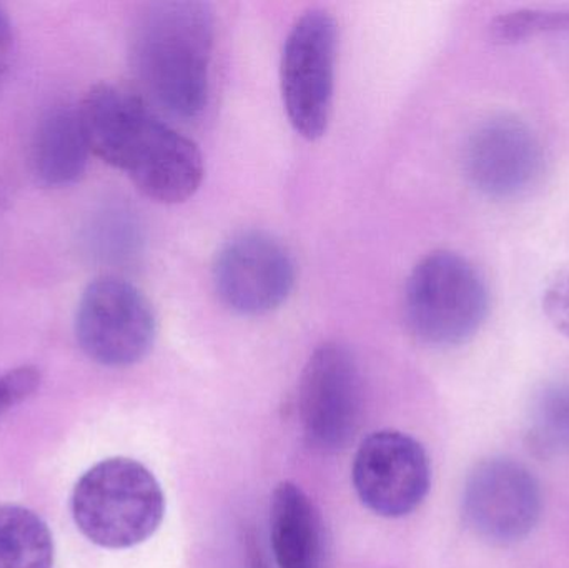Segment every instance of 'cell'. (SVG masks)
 I'll return each instance as SVG.
<instances>
[{
    "label": "cell",
    "mask_w": 569,
    "mask_h": 568,
    "mask_svg": "<svg viewBox=\"0 0 569 568\" xmlns=\"http://www.w3.org/2000/svg\"><path fill=\"white\" fill-rule=\"evenodd\" d=\"M79 116L90 152L127 173L143 196L180 203L199 190L206 173L199 147L136 93L99 83L83 97Z\"/></svg>",
    "instance_id": "6da1fadb"
},
{
    "label": "cell",
    "mask_w": 569,
    "mask_h": 568,
    "mask_svg": "<svg viewBox=\"0 0 569 568\" xmlns=\"http://www.w3.org/2000/svg\"><path fill=\"white\" fill-rule=\"evenodd\" d=\"M213 46L216 19L209 3H152L133 37V62L150 99L180 119L199 117L209 102Z\"/></svg>",
    "instance_id": "7a4b0ae2"
},
{
    "label": "cell",
    "mask_w": 569,
    "mask_h": 568,
    "mask_svg": "<svg viewBox=\"0 0 569 568\" xmlns=\"http://www.w3.org/2000/svg\"><path fill=\"white\" fill-rule=\"evenodd\" d=\"M166 516V496L137 460L113 457L87 470L72 492L80 532L103 549H130L153 536Z\"/></svg>",
    "instance_id": "3957f363"
},
{
    "label": "cell",
    "mask_w": 569,
    "mask_h": 568,
    "mask_svg": "<svg viewBox=\"0 0 569 568\" xmlns=\"http://www.w3.org/2000/svg\"><path fill=\"white\" fill-rule=\"evenodd\" d=\"M488 310L487 282L460 253H428L408 277L405 317L411 333L427 346L468 342L483 326Z\"/></svg>",
    "instance_id": "277c9868"
},
{
    "label": "cell",
    "mask_w": 569,
    "mask_h": 568,
    "mask_svg": "<svg viewBox=\"0 0 569 568\" xmlns=\"http://www.w3.org/2000/svg\"><path fill=\"white\" fill-rule=\"evenodd\" d=\"M338 29L323 9L305 12L284 40L280 82L288 120L298 136L317 140L333 109Z\"/></svg>",
    "instance_id": "5b68a950"
},
{
    "label": "cell",
    "mask_w": 569,
    "mask_h": 568,
    "mask_svg": "<svg viewBox=\"0 0 569 568\" xmlns=\"http://www.w3.org/2000/svg\"><path fill=\"white\" fill-rule=\"evenodd\" d=\"M157 336L152 303L133 283L103 277L83 290L76 312L80 349L103 367H130L146 359Z\"/></svg>",
    "instance_id": "8992f818"
},
{
    "label": "cell",
    "mask_w": 569,
    "mask_h": 568,
    "mask_svg": "<svg viewBox=\"0 0 569 568\" xmlns=\"http://www.w3.org/2000/svg\"><path fill=\"white\" fill-rule=\"evenodd\" d=\"M298 412L307 442L320 452L343 450L363 416V382L351 350L321 343L305 363L298 383Z\"/></svg>",
    "instance_id": "52a82bcc"
},
{
    "label": "cell",
    "mask_w": 569,
    "mask_h": 568,
    "mask_svg": "<svg viewBox=\"0 0 569 568\" xmlns=\"http://www.w3.org/2000/svg\"><path fill=\"white\" fill-rule=\"evenodd\" d=\"M461 510L475 536L493 546H511L527 539L540 522L543 494L527 466L495 457L471 470Z\"/></svg>",
    "instance_id": "ba28073f"
},
{
    "label": "cell",
    "mask_w": 569,
    "mask_h": 568,
    "mask_svg": "<svg viewBox=\"0 0 569 568\" xmlns=\"http://www.w3.org/2000/svg\"><path fill=\"white\" fill-rule=\"evenodd\" d=\"M351 479L361 502L380 517L410 516L427 499L431 466L418 440L398 430L371 434L355 454Z\"/></svg>",
    "instance_id": "9c48e42d"
},
{
    "label": "cell",
    "mask_w": 569,
    "mask_h": 568,
    "mask_svg": "<svg viewBox=\"0 0 569 568\" xmlns=\"http://www.w3.org/2000/svg\"><path fill=\"white\" fill-rule=\"evenodd\" d=\"M295 262L276 237L250 230L230 239L213 263V286L223 306L240 316H266L287 302Z\"/></svg>",
    "instance_id": "30bf717a"
},
{
    "label": "cell",
    "mask_w": 569,
    "mask_h": 568,
    "mask_svg": "<svg viewBox=\"0 0 569 568\" xmlns=\"http://www.w3.org/2000/svg\"><path fill=\"white\" fill-rule=\"evenodd\" d=\"M543 147L530 126L511 116L491 117L465 146V173L471 186L491 199L527 193L543 172Z\"/></svg>",
    "instance_id": "8fae6325"
},
{
    "label": "cell",
    "mask_w": 569,
    "mask_h": 568,
    "mask_svg": "<svg viewBox=\"0 0 569 568\" xmlns=\"http://www.w3.org/2000/svg\"><path fill=\"white\" fill-rule=\"evenodd\" d=\"M270 539L279 568H327L328 540L313 500L293 482H282L270 502Z\"/></svg>",
    "instance_id": "7c38bea8"
},
{
    "label": "cell",
    "mask_w": 569,
    "mask_h": 568,
    "mask_svg": "<svg viewBox=\"0 0 569 568\" xmlns=\"http://www.w3.org/2000/svg\"><path fill=\"white\" fill-rule=\"evenodd\" d=\"M89 140L79 109L59 106L43 113L30 147V162L37 179L47 187H67L86 173Z\"/></svg>",
    "instance_id": "4fadbf2b"
},
{
    "label": "cell",
    "mask_w": 569,
    "mask_h": 568,
    "mask_svg": "<svg viewBox=\"0 0 569 568\" xmlns=\"http://www.w3.org/2000/svg\"><path fill=\"white\" fill-rule=\"evenodd\" d=\"M53 539L32 510L0 506V568H52Z\"/></svg>",
    "instance_id": "5bb4252c"
},
{
    "label": "cell",
    "mask_w": 569,
    "mask_h": 568,
    "mask_svg": "<svg viewBox=\"0 0 569 568\" xmlns=\"http://www.w3.org/2000/svg\"><path fill=\"white\" fill-rule=\"evenodd\" d=\"M531 439L543 452H569V383L548 387L531 420Z\"/></svg>",
    "instance_id": "9a60e30c"
},
{
    "label": "cell",
    "mask_w": 569,
    "mask_h": 568,
    "mask_svg": "<svg viewBox=\"0 0 569 568\" xmlns=\"http://www.w3.org/2000/svg\"><path fill=\"white\" fill-rule=\"evenodd\" d=\"M490 32L491 39L500 43H520L545 33L569 32V10H511L493 20Z\"/></svg>",
    "instance_id": "2e32d148"
},
{
    "label": "cell",
    "mask_w": 569,
    "mask_h": 568,
    "mask_svg": "<svg viewBox=\"0 0 569 568\" xmlns=\"http://www.w3.org/2000/svg\"><path fill=\"white\" fill-rule=\"evenodd\" d=\"M40 383V372L32 366L19 367L0 377V407L3 410L36 392Z\"/></svg>",
    "instance_id": "e0dca14e"
},
{
    "label": "cell",
    "mask_w": 569,
    "mask_h": 568,
    "mask_svg": "<svg viewBox=\"0 0 569 568\" xmlns=\"http://www.w3.org/2000/svg\"><path fill=\"white\" fill-rule=\"evenodd\" d=\"M543 309L555 329L569 337V270L548 287Z\"/></svg>",
    "instance_id": "ac0fdd59"
},
{
    "label": "cell",
    "mask_w": 569,
    "mask_h": 568,
    "mask_svg": "<svg viewBox=\"0 0 569 568\" xmlns=\"http://www.w3.org/2000/svg\"><path fill=\"white\" fill-rule=\"evenodd\" d=\"M247 554H249L250 568H269L267 567L266 559H263L262 550L257 546L253 537H247Z\"/></svg>",
    "instance_id": "d6986e66"
},
{
    "label": "cell",
    "mask_w": 569,
    "mask_h": 568,
    "mask_svg": "<svg viewBox=\"0 0 569 568\" xmlns=\"http://www.w3.org/2000/svg\"><path fill=\"white\" fill-rule=\"evenodd\" d=\"M12 23H10L9 17L0 7V46L6 47V49H12Z\"/></svg>",
    "instance_id": "ffe728a7"
},
{
    "label": "cell",
    "mask_w": 569,
    "mask_h": 568,
    "mask_svg": "<svg viewBox=\"0 0 569 568\" xmlns=\"http://www.w3.org/2000/svg\"><path fill=\"white\" fill-rule=\"evenodd\" d=\"M9 49L0 46V82H2L3 77H6L7 69H9Z\"/></svg>",
    "instance_id": "44dd1931"
},
{
    "label": "cell",
    "mask_w": 569,
    "mask_h": 568,
    "mask_svg": "<svg viewBox=\"0 0 569 568\" xmlns=\"http://www.w3.org/2000/svg\"><path fill=\"white\" fill-rule=\"evenodd\" d=\"M0 412H2V407H0Z\"/></svg>",
    "instance_id": "7402d4cb"
}]
</instances>
